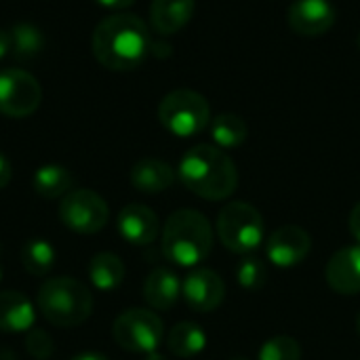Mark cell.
<instances>
[{
  "label": "cell",
  "instance_id": "obj_33",
  "mask_svg": "<svg viewBox=\"0 0 360 360\" xmlns=\"http://www.w3.org/2000/svg\"><path fill=\"white\" fill-rule=\"evenodd\" d=\"M146 360H167L162 354H156V352H152V354H148L146 356Z\"/></svg>",
  "mask_w": 360,
  "mask_h": 360
},
{
  "label": "cell",
  "instance_id": "obj_5",
  "mask_svg": "<svg viewBox=\"0 0 360 360\" xmlns=\"http://www.w3.org/2000/svg\"><path fill=\"white\" fill-rule=\"evenodd\" d=\"M162 127L177 137H192L202 133L211 120L209 101L190 89H177L162 97L158 105Z\"/></svg>",
  "mask_w": 360,
  "mask_h": 360
},
{
  "label": "cell",
  "instance_id": "obj_7",
  "mask_svg": "<svg viewBox=\"0 0 360 360\" xmlns=\"http://www.w3.org/2000/svg\"><path fill=\"white\" fill-rule=\"evenodd\" d=\"M112 335L122 350L135 354H152L162 342L165 327L158 314L152 310L133 308L116 319Z\"/></svg>",
  "mask_w": 360,
  "mask_h": 360
},
{
  "label": "cell",
  "instance_id": "obj_21",
  "mask_svg": "<svg viewBox=\"0 0 360 360\" xmlns=\"http://www.w3.org/2000/svg\"><path fill=\"white\" fill-rule=\"evenodd\" d=\"M89 276L95 289L114 291L124 281V264L114 253H97L89 264Z\"/></svg>",
  "mask_w": 360,
  "mask_h": 360
},
{
  "label": "cell",
  "instance_id": "obj_20",
  "mask_svg": "<svg viewBox=\"0 0 360 360\" xmlns=\"http://www.w3.org/2000/svg\"><path fill=\"white\" fill-rule=\"evenodd\" d=\"M34 190L42 198H63L68 192H72V173L61 165H44L34 173Z\"/></svg>",
  "mask_w": 360,
  "mask_h": 360
},
{
  "label": "cell",
  "instance_id": "obj_31",
  "mask_svg": "<svg viewBox=\"0 0 360 360\" xmlns=\"http://www.w3.org/2000/svg\"><path fill=\"white\" fill-rule=\"evenodd\" d=\"M97 4H101V6H105V8H127V6H131L135 0H95Z\"/></svg>",
  "mask_w": 360,
  "mask_h": 360
},
{
  "label": "cell",
  "instance_id": "obj_9",
  "mask_svg": "<svg viewBox=\"0 0 360 360\" xmlns=\"http://www.w3.org/2000/svg\"><path fill=\"white\" fill-rule=\"evenodd\" d=\"M42 101V89L38 80L17 68L0 72V114L8 118H25L38 110Z\"/></svg>",
  "mask_w": 360,
  "mask_h": 360
},
{
  "label": "cell",
  "instance_id": "obj_4",
  "mask_svg": "<svg viewBox=\"0 0 360 360\" xmlns=\"http://www.w3.org/2000/svg\"><path fill=\"white\" fill-rule=\"evenodd\" d=\"M38 310L55 327H76L93 312V295L76 278L57 276L46 281L38 291Z\"/></svg>",
  "mask_w": 360,
  "mask_h": 360
},
{
  "label": "cell",
  "instance_id": "obj_36",
  "mask_svg": "<svg viewBox=\"0 0 360 360\" xmlns=\"http://www.w3.org/2000/svg\"><path fill=\"white\" fill-rule=\"evenodd\" d=\"M230 360H249V359H240V356H236V359H230Z\"/></svg>",
  "mask_w": 360,
  "mask_h": 360
},
{
  "label": "cell",
  "instance_id": "obj_19",
  "mask_svg": "<svg viewBox=\"0 0 360 360\" xmlns=\"http://www.w3.org/2000/svg\"><path fill=\"white\" fill-rule=\"evenodd\" d=\"M207 346V335L196 323H179L167 335V348L177 359H192Z\"/></svg>",
  "mask_w": 360,
  "mask_h": 360
},
{
  "label": "cell",
  "instance_id": "obj_23",
  "mask_svg": "<svg viewBox=\"0 0 360 360\" xmlns=\"http://www.w3.org/2000/svg\"><path fill=\"white\" fill-rule=\"evenodd\" d=\"M21 264L32 276H46L55 264V249L42 238H32L21 249Z\"/></svg>",
  "mask_w": 360,
  "mask_h": 360
},
{
  "label": "cell",
  "instance_id": "obj_35",
  "mask_svg": "<svg viewBox=\"0 0 360 360\" xmlns=\"http://www.w3.org/2000/svg\"><path fill=\"white\" fill-rule=\"evenodd\" d=\"M2 251V249H0ZM0 281H2V264H0Z\"/></svg>",
  "mask_w": 360,
  "mask_h": 360
},
{
  "label": "cell",
  "instance_id": "obj_29",
  "mask_svg": "<svg viewBox=\"0 0 360 360\" xmlns=\"http://www.w3.org/2000/svg\"><path fill=\"white\" fill-rule=\"evenodd\" d=\"M11 175H13V169H11V162L4 154H0V190L11 181Z\"/></svg>",
  "mask_w": 360,
  "mask_h": 360
},
{
  "label": "cell",
  "instance_id": "obj_30",
  "mask_svg": "<svg viewBox=\"0 0 360 360\" xmlns=\"http://www.w3.org/2000/svg\"><path fill=\"white\" fill-rule=\"evenodd\" d=\"M11 53V32L0 27V59Z\"/></svg>",
  "mask_w": 360,
  "mask_h": 360
},
{
  "label": "cell",
  "instance_id": "obj_1",
  "mask_svg": "<svg viewBox=\"0 0 360 360\" xmlns=\"http://www.w3.org/2000/svg\"><path fill=\"white\" fill-rule=\"evenodd\" d=\"M91 44L95 59L116 72L141 65L152 46L146 23L131 13H116L99 21Z\"/></svg>",
  "mask_w": 360,
  "mask_h": 360
},
{
  "label": "cell",
  "instance_id": "obj_13",
  "mask_svg": "<svg viewBox=\"0 0 360 360\" xmlns=\"http://www.w3.org/2000/svg\"><path fill=\"white\" fill-rule=\"evenodd\" d=\"M325 278L335 293H360V245L338 251L325 268Z\"/></svg>",
  "mask_w": 360,
  "mask_h": 360
},
{
  "label": "cell",
  "instance_id": "obj_22",
  "mask_svg": "<svg viewBox=\"0 0 360 360\" xmlns=\"http://www.w3.org/2000/svg\"><path fill=\"white\" fill-rule=\"evenodd\" d=\"M247 122L236 116V114H219L213 122H211V137L217 143V148L221 150H230V148H238L245 143L247 139Z\"/></svg>",
  "mask_w": 360,
  "mask_h": 360
},
{
  "label": "cell",
  "instance_id": "obj_17",
  "mask_svg": "<svg viewBox=\"0 0 360 360\" xmlns=\"http://www.w3.org/2000/svg\"><path fill=\"white\" fill-rule=\"evenodd\" d=\"M181 295V283L175 272L158 268L143 283V297L154 310H171Z\"/></svg>",
  "mask_w": 360,
  "mask_h": 360
},
{
  "label": "cell",
  "instance_id": "obj_10",
  "mask_svg": "<svg viewBox=\"0 0 360 360\" xmlns=\"http://www.w3.org/2000/svg\"><path fill=\"white\" fill-rule=\"evenodd\" d=\"M181 295L192 310L213 312L221 306L226 297V285L217 272L209 268H200L186 276L181 285Z\"/></svg>",
  "mask_w": 360,
  "mask_h": 360
},
{
  "label": "cell",
  "instance_id": "obj_27",
  "mask_svg": "<svg viewBox=\"0 0 360 360\" xmlns=\"http://www.w3.org/2000/svg\"><path fill=\"white\" fill-rule=\"evenodd\" d=\"M25 348L34 359L44 360L53 354V340L42 329H30L25 338Z\"/></svg>",
  "mask_w": 360,
  "mask_h": 360
},
{
  "label": "cell",
  "instance_id": "obj_8",
  "mask_svg": "<svg viewBox=\"0 0 360 360\" xmlns=\"http://www.w3.org/2000/svg\"><path fill=\"white\" fill-rule=\"evenodd\" d=\"M108 202L93 190H72L61 198L59 219L78 234H95L108 224Z\"/></svg>",
  "mask_w": 360,
  "mask_h": 360
},
{
  "label": "cell",
  "instance_id": "obj_18",
  "mask_svg": "<svg viewBox=\"0 0 360 360\" xmlns=\"http://www.w3.org/2000/svg\"><path fill=\"white\" fill-rule=\"evenodd\" d=\"M194 15V0H154L150 8L152 27L162 34L179 32Z\"/></svg>",
  "mask_w": 360,
  "mask_h": 360
},
{
  "label": "cell",
  "instance_id": "obj_14",
  "mask_svg": "<svg viewBox=\"0 0 360 360\" xmlns=\"http://www.w3.org/2000/svg\"><path fill=\"white\" fill-rule=\"evenodd\" d=\"M158 217L146 205H127L118 213V232L120 236L137 247H146L158 236Z\"/></svg>",
  "mask_w": 360,
  "mask_h": 360
},
{
  "label": "cell",
  "instance_id": "obj_15",
  "mask_svg": "<svg viewBox=\"0 0 360 360\" xmlns=\"http://www.w3.org/2000/svg\"><path fill=\"white\" fill-rule=\"evenodd\" d=\"M36 312L32 302L19 291L0 293V331L23 333L34 329Z\"/></svg>",
  "mask_w": 360,
  "mask_h": 360
},
{
  "label": "cell",
  "instance_id": "obj_28",
  "mask_svg": "<svg viewBox=\"0 0 360 360\" xmlns=\"http://www.w3.org/2000/svg\"><path fill=\"white\" fill-rule=\"evenodd\" d=\"M348 226H350V232H352L354 240L360 245V202L352 209L350 219H348Z\"/></svg>",
  "mask_w": 360,
  "mask_h": 360
},
{
  "label": "cell",
  "instance_id": "obj_25",
  "mask_svg": "<svg viewBox=\"0 0 360 360\" xmlns=\"http://www.w3.org/2000/svg\"><path fill=\"white\" fill-rule=\"evenodd\" d=\"M236 281H238V285L243 289L257 291L268 281V268H266V264L259 257L249 255V257L240 259V264L236 268Z\"/></svg>",
  "mask_w": 360,
  "mask_h": 360
},
{
  "label": "cell",
  "instance_id": "obj_34",
  "mask_svg": "<svg viewBox=\"0 0 360 360\" xmlns=\"http://www.w3.org/2000/svg\"><path fill=\"white\" fill-rule=\"evenodd\" d=\"M356 329H359V335H360V312H359V316H356Z\"/></svg>",
  "mask_w": 360,
  "mask_h": 360
},
{
  "label": "cell",
  "instance_id": "obj_2",
  "mask_svg": "<svg viewBox=\"0 0 360 360\" xmlns=\"http://www.w3.org/2000/svg\"><path fill=\"white\" fill-rule=\"evenodd\" d=\"M181 184L205 200H224L236 192L238 171L232 158L217 146L200 143L188 150L179 162Z\"/></svg>",
  "mask_w": 360,
  "mask_h": 360
},
{
  "label": "cell",
  "instance_id": "obj_11",
  "mask_svg": "<svg viewBox=\"0 0 360 360\" xmlns=\"http://www.w3.org/2000/svg\"><path fill=\"white\" fill-rule=\"evenodd\" d=\"M312 249L310 234L300 226H283L278 228L266 245L268 259L278 268H293L302 264Z\"/></svg>",
  "mask_w": 360,
  "mask_h": 360
},
{
  "label": "cell",
  "instance_id": "obj_37",
  "mask_svg": "<svg viewBox=\"0 0 360 360\" xmlns=\"http://www.w3.org/2000/svg\"><path fill=\"white\" fill-rule=\"evenodd\" d=\"M359 49H360V34H359Z\"/></svg>",
  "mask_w": 360,
  "mask_h": 360
},
{
  "label": "cell",
  "instance_id": "obj_32",
  "mask_svg": "<svg viewBox=\"0 0 360 360\" xmlns=\"http://www.w3.org/2000/svg\"><path fill=\"white\" fill-rule=\"evenodd\" d=\"M72 360H108L103 354H95V352H84V354H76Z\"/></svg>",
  "mask_w": 360,
  "mask_h": 360
},
{
  "label": "cell",
  "instance_id": "obj_6",
  "mask_svg": "<svg viewBox=\"0 0 360 360\" xmlns=\"http://www.w3.org/2000/svg\"><path fill=\"white\" fill-rule=\"evenodd\" d=\"M217 236L232 253H251L264 240V217L249 202H230L217 217Z\"/></svg>",
  "mask_w": 360,
  "mask_h": 360
},
{
  "label": "cell",
  "instance_id": "obj_12",
  "mask_svg": "<svg viewBox=\"0 0 360 360\" xmlns=\"http://www.w3.org/2000/svg\"><path fill=\"white\" fill-rule=\"evenodd\" d=\"M335 23V8L329 0H295L289 6V27L300 36L327 34Z\"/></svg>",
  "mask_w": 360,
  "mask_h": 360
},
{
  "label": "cell",
  "instance_id": "obj_24",
  "mask_svg": "<svg viewBox=\"0 0 360 360\" xmlns=\"http://www.w3.org/2000/svg\"><path fill=\"white\" fill-rule=\"evenodd\" d=\"M44 46V36L42 32L32 25V23H17L11 30V53L19 61H30L34 59Z\"/></svg>",
  "mask_w": 360,
  "mask_h": 360
},
{
  "label": "cell",
  "instance_id": "obj_16",
  "mask_svg": "<svg viewBox=\"0 0 360 360\" xmlns=\"http://www.w3.org/2000/svg\"><path fill=\"white\" fill-rule=\"evenodd\" d=\"M175 181V171L171 165L158 158H141L131 169V184L143 194H160Z\"/></svg>",
  "mask_w": 360,
  "mask_h": 360
},
{
  "label": "cell",
  "instance_id": "obj_26",
  "mask_svg": "<svg viewBox=\"0 0 360 360\" xmlns=\"http://www.w3.org/2000/svg\"><path fill=\"white\" fill-rule=\"evenodd\" d=\"M257 360H302V348L293 338L278 335L264 342L257 352Z\"/></svg>",
  "mask_w": 360,
  "mask_h": 360
},
{
  "label": "cell",
  "instance_id": "obj_3",
  "mask_svg": "<svg viewBox=\"0 0 360 360\" xmlns=\"http://www.w3.org/2000/svg\"><path fill=\"white\" fill-rule=\"evenodd\" d=\"M213 249V230L209 219L194 211H175L162 230V253L169 262L192 268L209 257Z\"/></svg>",
  "mask_w": 360,
  "mask_h": 360
}]
</instances>
